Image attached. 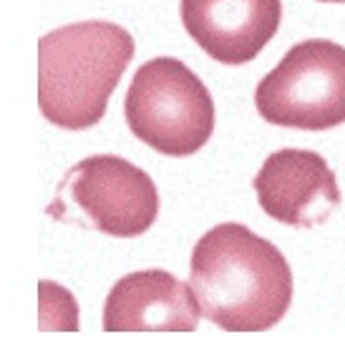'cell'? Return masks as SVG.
Here are the masks:
<instances>
[{
  "instance_id": "cell-3",
  "label": "cell",
  "mask_w": 345,
  "mask_h": 357,
  "mask_svg": "<svg viewBox=\"0 0 345 357\" xmlns=\"http://www.w3.org/2000/svg\"><path fill=\"white\" fill-rule=\"evenodd\" d=\"M124 114L131 134L164 156H192L214 131V101L177 58H152L131 78Z\"/></svg>"
},
{
  "instance_id": "cell-9",
  "label": "cell",
  "mask_w": 345,
  "mask_h": 357,
  "mask_svg": "<svg viewBox=\"0 0 345 357\" xmlns=\"http://www.w3.org/2000/svg\"><path fill=\"white\" fill-rule=\"evenodd\" d=\"M320 3H345V0H320Z\"/></svg>"
},
{
  "instance_id": "cell-1",
  "label": "cell",
  "mask_w": 345,
  "mask_h": 357,
  "mask_svg": "<svg viewBox=\"0 0 345 357\" xmlns=\"http://www.w3.org/2000/svg\"><path fill=\"white\" fill-rule=\"evenodd\" d=\"M189 284L202 317L227 332H265L293 302V272L272 242L244 224L224 222L192 249Z\"/></svg>"
},
{
  "instance_id": "cell-7",
  "label": "cell",
  "mask_w": 345,
  "mask_h": 357,
  "mask_svg": "<svg viewBox=\"0 0 345 357\" xmlns=\"http://www.w3.org/2000/svg\"><path fill=\"white\" fill-rule=\"evenodd\" d=\"M182 26L222 66L255 61L282 23V0H182Z\"/></svg>"
},
{
  "instance_id": "cell-8",
  "label": "cell",
  "mask_w": 345,
  "mask_h": 357,
  "mask_svg": "<svg viewBox=\"0 0 345 357\" xmlns=\"http://www.w3.org/2000/svg\"><path fill=\"white\" fill-rule=\"evenodd\" d=\"M199 317L202 307L192 284L164 269L122 277L103 305L106 332H194Z\"/></svg>"
},
{
  "instance_id": "cell-2",
  "label": "cell",
  "mask_w": 345,
  "mask_h": 357,
  "mask_svg": "<svg viewBox=\"0 0 345 357\" xmlns=\"http://www.w3.org/2000/svg\"><path fill=\"white\" fill-rule=\"evenodd\" d=\"M134 38L116 23L83 20L38 40V106L66 131L96 126L134 58Z\"/></svg>"
},
{
  "instance_id": "cell-4",
  "label": "cell",
  "mask_w": 345,
  "mask_h": 357,
  "mask_svg": "<svg viewBox=\"0 0 345 357\" xmlns=\"http://www.w3.org/2000/svg\"><path fill=\"white\" fill-rule=\"evenodd\" d=\"M48 214L101 234L141 236L159 217V192L144 169L114 153H96L71 166Z\"/></svg>"
},
{
  "instance_id": "cell-6",
  "label": "cell",
  "mask_w": 345,
  "mask_h": 357,
  "mask_svg": "<svg viewBox=\"0 0 345 357\" xmlns=\"http://www.w3.org/2000/svg\"><path fill=\"white\" fill-rule=\"evenodd\" d=\"M252 189L267 217L288 227H315L340 206V189L328 161L315 151L280 149L265 159Z\"/></svg>"
},
{
  "instance_id": "cell-5",
  "label": "cell",
  "mask_w": 345,
  "mask_h": 357,
  "mask_svg": "<svg viewBox=\"0 0 345 357\" xmlns=\"http://www.w3.org/2000/svg\"><path fill=\"white\" fill-rule=\"evenodd\" d=\"M255 106L282 128L328 131L345 123V48L323 38L293 45L257 83Z\"/></svg>"
}]
</instances>
